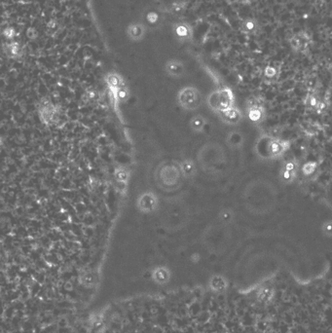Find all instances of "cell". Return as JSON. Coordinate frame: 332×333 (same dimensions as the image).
<instances>
[{"label":"cell","instance_id":"1","mask_svg":"<svg viewBox=\"0 0 332 333\" xmlns=\"http://www.w3.org/2000/svg\"><path fill=\"white\" fill-rule=\"evenodd\" d=\"M37 112L40 122L46 127L56 126L61 121L62 107L50 99L43 98L39 101Z\"/></svg>","mask_w":332,"mask_h":333},{"label":"cell","instance_id":"2","mask_svg":"<svg viewBox=\"0 0 332 333\" xmlns=\"http://www.w3.org/2000/svg\"><path fill=\"white\" fill-rule=\"evenodd\" d=\"M234 95L232 90L228 87H223L213 91L207 99L208 107L217 114L234 106Z\"/></svg>","mask_w":332,"mask_h":333},{"label":"cell","instance_id":"3","mask_svg":"<svg viewBox=\"0 0 332 333\" xmlns=\"http://www.w3.org/2000/svg\"><path fill=\"white\" fill-rule=\"evenodd\" d=\"M177 101L185 110H195L201 102L199 91L191 86L184 87L177 94Z\"/></svg>","mask_w":332,"mask_h":333},{"label":"cell","instance_id":"4","mask_svg":"<svg viewBox=\"0 0 332 333\" xmlns=\"http://www.w3.org/2000/svg\"><path fill=\"white\" fill-rule=\"evenodd\" d=\"M313 45V38L306 31H301L290 38V46L297 54H307Z\"/></svg>","mask_w":332,"mask_h":333},{"label":"cell","instance_id":"5","mask_svg":"<svg viewBox=\"0 0 332 333\" xmlns=\"http://www.w3.org/2000/svg\"><path fill=\"white\" fill-rule=\"evenodd\" d=\"M136 207L143 213H151L158 208V198L153 192L142 193L136 200Z\"/></svg>","mask_w":332,"mask_h":333},{"label":"cell","instance_id":"6","mask_svg":"<svg viewBox=\"0 0 332 333\" xmlns=\"http://www.w3.org/2000/svg\"><path fill=\"white\" fill-rule=\"evenodd\" d=\"M172 33L179 42H191L194 38V31L190 24L177 22L172 25Z\"/></svg>","mask_w":332,"mask_h":333},{"label":"cell","instance_id":"7","mask_svg":"<svg viewBox=\"0 0 332 333\" xmlns=\"http://www.w3.org/2000/svg\"><path fill=\"white\" fill-rule=\"evenodd\" d=\"M289 147V142L280 138H273L268 143V153L271 158H279L284 155Z\"/></svg>","mask_w":332,"mask_h":333},{"label":"cell","instance_id":"8","mask_svg":"<svg viewBox=\"0 0 332 333\" xmlns=\"http://www.w3.org/2000/svg\"><path fill=\"white\" fill-rule=\"evenodd\" d=\"M240 30L245 35L255 36L261 32V26L255 18H247L241 23Z\"/></svg>","mask_w":332,"mask_h":333},{"label":"cell","instance_id":"9","mask_svg":"<svg viewBox=\"0 0 332 333\" xmlns=\"http://www.w3.org/2000/svg\"><path fill=\"white\" fill-rule=\"evenodd\" d=\"M218 115L220 116L221 120L228 125H237L243 119V114L241 110L238 109L236 106H233L231 108L219 113Z\"/></svg>","mask_w":332,"mask_h":333},{"label":"cell","instance_id":"10","mask_svg":"<svg viewBox=\"0 0 332 333\" xmlns=\"http://www.w3.org/2000/svg\"><path fill=\"white\" fill-rule=\"evenodd\" d=\"M165 70L168 76L173 77V78H180L181 76H183L185 72L184 65L180 61L175 60V59L168 60L166 62L165 65Z\"/></svg>","mask_w":332,"mask_h":333},{"label":"cell","instance_id":"11","mask_svg":"<svg viewBox=\"0 0 332 333\" xmlns=\"http://www.w3.org/2000/svg\"><path fill=\"white\" fill-rule=\"evenodd\" d=\"M257 99H253L251 104L248 106V116L252 122H260L264 117V109L260 103L256 102Z\"/></svg>","mask_w":332,"mask_h":333},{"label":"cell","instance_id":"12","mask_svg":"<svg viewBox=\"0 0 332 333\" xmlns=\"http://www.w3.org/2000/svg\"><path fill=\"white\" fill-rule=\"evenodd\" d=\"M127 34H128V37L132 41L139 42L144 38V36L146 34V28L142 24L134 23V24H132L128 27Z\"/></svg>","mask_w":332,"mask_h":333},{"label":"cell","instance_id":"13","mask_svg":"<svg viewBox=\"0 0 332 333\" xmlns=\"http://www.w3.org/2000/svg\"><path fill=\"white\" fill-rule=\"evenodd\" d=\"M98 281V275L94 270L86 269L79 274V283L85 288L91 289L96 285Z\"/></svg>","mask_w":332,"mask_h":333},{"label":"cell","instance_id":"14","mask_svg":"<svg viewBox=\"0 0 332 333\" xmlns=\"http://www.w3.org/2000/svg\"><path fill=\"white\" fill-rule=\"evenodd\" d=\"M105 84L107 86V89L109 91H113V90H117L121 87L126 86L125 85V81L123 79V77L115 72H110L105 76Z\"/></svg>","mask_w":332,"mask_h":333},{"label":"cell","instance_id":"15","mask_svg":"<svg viewBox=\"0 0 332 333\" xmlns=\"http://www.w3.org/2000/svg\"><path fill=\"white\" fill-rule=\"evenodd\" d=\"M170 274L166 267H157L152 272V279L158 284H165L169 280Z\"/></svg>","mask_w":332,"mask_h":333},{"label":"cell","instance_id":"16","mask_svg":"<svg viewBox=\"0 0 332 333\" xmlns=\"http://www.w3.org/2000/svg\"><path fill=\"white\" fill-rule=\"evenodd\" d=\"M5 51L8 57L14 60H17L23 56V47L17 42H12L8 44L5 48Z\"/></svg>","mask_w":332,"mask_h":333},{"label":"cell","instance_id":"17","mask_svg":"<svg viewBox=\"0 0 332 333\" xmlns=\"http://www.w3.org/2000/svg\"><path fill=\"white\" fill-rule=\"evenodd\" d=\"M115 181L119 184H127L130 179V172L123 166H118L114 170Z\"/></svg>","mask_w":332,"mask_h":333},{"label":"cell","instance_id":"18","mask_svg":"<svg viewBox=\"0 0 332 333\" xmlns=\"http://www.w3.org/2000/svg\"><path fill=\"white\" fill-rule=\"evenodd\" d=\"M180 170L185 177H192L196 173V165L192 160H185L180 165Z\"/></svg>","mask_w":332,"mask_h":333},{"label":"cell","instance_id":"19","mask_svg":"<svg viewBox=\"0 0 332 333\" xmlns=\"http://www.w3.org/2000/svg\"><path fill=\"white\" fill-rule=\"evenodd\" d=\"M209 286L214 291H223L227 287V282L222 276H214L211 278Z\"/></svg>","mask_w":332,"mask_h":333},{"label":"cell","instance_id":"20","mask_svg":"<svg viewBox=\"0 0 332 333\" xmlns=\"http://www.w3.org/2000/svg\"><path fill=\"white\" fill-rule=\"evenodd\" d=\"M206 126V119L202 115H195L190 120V128L195 133H201L204 131Z\"/></svg>","mask_w":332,"mask_h":333},{"label":"cell","instance_id":"21","mask_svg":"<svg viewBox=\"0 0 332 333\" xmlns=\"http://www.w3.org/2000/svg\"><path fill=\"white\" fill-rule=\"evenodd\" d=\"M186 8H187V2L175 1L169 6V12L173 16H180L186 11Z\"/></svg>","mask_w":332,"mask_h":333},{"label":"cell","instance_id":"22","mask_svg":"<svg viewBox=\"0 0 332 333\" xmlns=\"http://www.w3.org/2000/svg\"><path fill=\"white\" fill-rule=\"evenodd\" d=\"M263 77L268 82H274L279 78V69L273 66H267L263 69Z\"/></svg>","mask_w":332,"mask_h":333},{"label":"cell","instance_id":"23","mask_svg":"<svg viewBox=\"0 0 332 333\" xmlns=\"http://www.w3.org/2000/svg\"><path fill=\"white\" fill-rule=\"evenodd\" d=\"M274 296V291H272V289L266 287V288H262L259 290V291L257 292V298L260 302H270Z\"/></svg>","mask_w":332,"mask_h":333},{"label":"cell","instance_id":"24","mask_svg":"<svg viewBox=\"0 0 332 333\" xmlns=\"http://www.w3.org/2000/svg\"><path fill=\"white\" fill-rule=\"evenodd\" d=\"M99 99H100L99 93L96 90H93V89L87 90L86 93L83 95V100L85 102H88V103L96 102Z\"/></svg>","mask_w":332,"mask_h":333},{"label":"cell","instance_id":"25","mask_svg":"<svg viewBox=\"0 0 332 333\" xmlns=\"http://www.w3.org/2000/svg\"><path fill=\"white\" fill-rule=\"evenodd\" d=\"M295 176H296L295 172L289 171V170L284 169V168L281 171V177H282L283 181H285V182H292L294 180Z\"/></svg>","mask_w":332,"mask_h":333},{"label":"cell","instance_id":"26","mask_svg":"<svg viewBox=\"0 0 332 333\" xmlns=\"http://www.w3.org/2000/svg\"><path fill=\"white\" fill-rule=\"evenodd\" d=\"M317 168V164L314 163V162H310V163H307L305 164L303 167H302V172L305 174V175H310L312 174Z\"/></svg>","mask_w":332,"mask_h":333},{"label":"cell","instance_id":"27","mask_svg":"<svg viewBox=\"0 0 332 333\" xmlns=\"http://www.w3.org/2000/svg\"><path fill=\"white\" fill-rule=\"evenodd\" d=\"M160 20L159 15L156 12H149L146 15V21L150 24V25H156Z\"/></svg>","mask_w":332,"mask_h":333},{"label":"cell","instance_id":"28","mask_svg":"<svg viewBox=\"0 0 332 333\" xmlns=\"http://www.w3.org/2000/svg\"><path fill=\"white\" fill-rule=\"evenodd\" d=\"M284 169H287L289 171H292V172H297V169H298V164L296 161H288L285 166H284Z\"/></svg>","mask_w":332,"mask_h":333},{"label":"cell","instance_id":"29","mask_svg":"<svg viewBox=\"0 0 332 333\" xmlns=\"http://www.w3.org/2000/svg\"><path fill=\"white\" fill-rule=\"evenodd\" d=\"M233 214L230 210H224L221 212V219L224 222H230L232 220Z\"/></svg>","mask_w":332,"mask_h":333},{"label":"cell","instance_id":"30","mask_svg":"<svg viewBox=\"0 0 332 333\" xmlns=\"http://www.w3.org/2000/svg\"><path fill=\"white\" fill-rule=\"evenodd\" d=\"M324 233L329 237L331 236V234H332V223H331V221H328L327 223L324 224Z\"/></svg>","mask_w":332,"mask_h":333},{"label":"cell","instance_id":"31","mask_svg":"<svg viewBox=\"0 0 332 333\" xmlns=\"http://www.w3.org/2000/svg\"><path fill=\"white\" fill-rule=\"evenodd\" d=\"M14 34H15V33H14L12 30H7V31H5V35H6L7 37H9V38H11Z\"/></svg>","mask_w":332,"mask_h":333},{"label":"cell","instance_id":"32","mask_svg":"<svg viewBox=\"0 0 332 333\" xmlns=\"http://www.w3.org/2000/svg\"><path fill=\"white\" fill-rule=\"evenodd\" d=\"M239 1L242 2V3H244V4H250L251 2H253L255 0H239Z\"/></svg>","mask_w":332,"mask_h":333},{"label":"cell","instance_id":"33","mask_svg":"<svg viewBox=\"0 0 332 333\" xmlns=\"http://www.w3.org/2000/svg\"><path fill=\"white\" fill-rule=\"evenodd\" d=\"M2 146H3V141H2V138H1V136H0V152H1V150H2Z\"/></svg>","mask_w":332,"mask_h":333}]
</instances>
